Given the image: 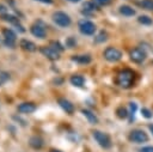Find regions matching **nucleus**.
<instances>
[{"mask_svg": "<svg viewBox=\"0 0 153 152\" xmlns=\"http://www.w3.org/2000/svg\"><path fill=\"white\" fill-rule=\"evenodd\" d=\"M6 12H7V7H6L5 5L0 4V14H1V16H2V14H6Z\"/></svg>", "mask_w": 153, "mask_h": 152, "instance_id": "32", "label": "nucleus"}, {"mask_svg": "<svg viewBox=\"0 0 153 152\" xmlns=\"http://www.w3.org/2000/svg\"><path fill=\"white\" fill-rule=\"evenodd\" d=\"M59 104H60V107H61L67 114L72 115V114L74 113V105H73L68 99H66V98H60V99H59Z\"/></svg>", "mask_w": 153, "mask_h": 152, "instance_id": "11", "label": "nucleus"}, {"mask_svg": "<svg viewBox=\"0 0 153 152\" xmlns=\"http://www.w3.org/2000/svg\"><path fill=\"white\" fill-rule=\"evenodd\" d=\"M49 152H61V151H59V150H50Z\"/></svg>", "mask_w": 153, "mask_h": 152, "instance_id": "37", "label": "nucleus"}, {"mask_svg": "<svg viewBox=\"0 0 153 152\" xmlns=\"http://www.w3.org/2000/svg\"><path fill=\"white\" fill-rule=\"evenodd\" d=\"M148 128H149V130H151V132H152V134H153V124H149V126H148Z\"/></svg>", "mask_w": 153, "mask_h": 152, "instance_id": "36", "label": "nucleus"}, {"mask_svg": "<svg viewBox=\"0 0 153 152\" xmlns=\"http://www.w3.org/2000/svg\"><path fill=\"white\" fill-rule=\"evenodd\" d=\"M116 115H117V117H120V118H126V117L128 116V111H127V109H126L124 107H118V108L116 109Z\"/></svg>", "mask_w": 153, "mask_h": 152, "instance_id": "23", "label": "nucleus"}, {"mask_svg": "<svg viewBox=\"0 0 153 152\" xmlns=\"http://www.w3.org/2000/svg\"><path fill=\"white\" fill-rule=\"evenodd\" d=\"M92 135L94 138V140L98 142V145L103 148H110L112 142H111V139L110 136L106 134V133H103L100 130H93L92 132Z\"/></svg>", "mask_w": 153, "mask_h": 152, "instance_id": "2", "label": "nucleus"}, {"mask_svg": "<svg viewBox=\"0 0 153 152\" xmlns=\"http://www.w3.org/2000/svg\"><path fill=\"white\" fill-rule=\"evenodd\" d=\"M120 13L126 16V17H131V16L135 14V10L130 6H128V5H122L120 7Z\"/></svg>", "mask_w": 153, "mask_h": 152, "instance_id": "17", "label": "nucleus"}, {"mask_svg": "<svg viewBox=\"0 0 153 152\" xmlns=\"http://www.w3.org/2000/svg\"><path fill=\"white\" fill-rule=\"evenodd\" d=\"M72 60L75 61V62H78V63H81V65H87V63H90L92 61L91 56L87 55V54L86 55H74L72 57Z\"/></svg>", "mask_w": 153, "mask_h": 152, "instance_id": "15", "label": "nucleus"}, {"mask_svg": "<svg viewBox=\"0 0 153 152\" xmlns=\"http://www.w3.org/2000/svg\"><path fill=\"white\" fill-rule=\"evenodd\" d=\"M81 113H82V115L87 118V121H88L90 123H92V124L98 123V117H97L92 111H90V110H87V109H82Z\"/></svg>", "mask_w": 153, "mask_h": 152, "instance_id": "16", "label": "nucleus"}, {"mask_svg": "<svg viewBox=\"0 0 153 152\" xmlns=\"http://www.w3.org/2000/svg\"><path fill=\"white\" fill-rule=\"evenodd\" d=\"M129 56H130V60H131L133 62H135V63H141L142 61H145L147 54H146V51H145L143 49H141V48H134V49L130 50Z\"/></svg>", "mask_w": 153, "mask_h": 152, "instance_id": "7", "label": "nucleus"}, {"mask_svg": "<svg viewBox=\"0 0 153 152\" xmlns=\"http://www.w3.org/2000/svg\"><path fill=\"white\" fill-rule=\"evenodd\" d=\"M98 5H102V6H106V5H109V4H111V1L112 0H94Z\"/></svg>", "mask_w": 153, "mask_h": 152, "instance_id": "29", "label": "nucleus"}, {"mask_svg": "<svg viewBox=\"0 0 153 152\" xmlns=\"http://www.w3.org/2000/svg\"><path fill=\"white\" fill-rule=\"evenodd\" d=\"M135 72L130 68H123L122 71H120L116 75L115 83L116 85H118L122 89H130L134 86L135 84Z\"/></svg>", "mask_w": 153, "mask_h": 152, "instance_id": "1", "label": "nucleus"}, {"mask_svg": "<svg viewBox=\"0 0 153 152\" xmlns=\"http://www.w3.org/2000/svg\"><path fill=\"white\" fill-rule=\"evenodd\" d=\"M14 26H16V29H17L19 32H24V31H25V29H24V28H23V26H22L19 23H18V24H16Z\"/></svg>", "mask_w": 153, "mask_h": 152, "instance_id": "34", "label": "nucleus"}, {"mask_svg": "<svg viewBox=\"0 0 153 152\" xmlns=\"http://www.w3.org/2000/svg\"><path fill=\"white\" fill-rule=\"evenodd\" d=\"M53 20L56 25L61 26V28H67L71 25L72 20L69 18V16L62 11H57V12H54L53 13Z\"/></svg>", "mask_w": 153, "mask_h": 152, "instance_id": "3", "label": "nucleus"}, {"mask_svg": "<svg viewBox=\"0 0 153 152\" xmlns=\"http://www.w3.org/2000/svg\"><path fill=\"white\" fill-rule=\"evenodd\" d=\"M137 5L145 10L148 11H153V0H141L137 2Z\"/></svg>", "mask_w": 153, "mask_h": 152, "instance_id": "20", "label": "nucleus"}, {"mask_svg": "<svg viewBox=\"0 0 153 152\" xmlns=\"http://www.w3.org/2000/svg\"><path fill=\"white\" fill-rule=\"evenodd\" d=\"M140 152H153V146H146L140 150Z\"/></svg>", "mask_w": 153, "mask_h": 152, "instance_id": "30", "label": "nucleus"}, {"mask_svg": "<svg viewBox=\"0 0 153 152\" xmlns=\"http://www.w3.org/2000/svg\"><path fill=\"white\" fill-rule=\"evenodd\" d=\"M36 1H39V2H43V4H51L53 0H36Z\"/></svg>", "mask_w": 153, "mask_h": 152, "instance_id": "35", "label": "nucleus"}, {"mask_svg": "<svg viewBox=\"0 0 153 152\" xmlns=\"http://www.w3.org/2000/svg\"><path fill=\"white\" fill-rule=\"evenodd\" d=\"M1 19L2 20H5V22H8V23H11V24H13V25H16V24H18L19 23V19L17 18V17H14V16H12V14H2L1 16Z\"/></svg>", "mask_w": 153, "mask_h": 152, "instance_id": "21", "label": "nucleus"}, {"mask_svg": "<svg viewBox=\"0 0 153 152\" xmlns=\"http://www.w3.org/2000/svg\"><path fill=\"white\" fill-rule=\"evenodd\" d=\"M69 80H71V84H72L73 86H76V87H81V86H84V84H85V78H84L82 75H80V74H74V75H72Z\"/></svg>", "mask_w": 153, "mask_h": 152, "instance_id": "13", "label": "nucleus"}, {"mask_svg": "<svg viewBox=\"0 0 153 152\" xmlns=\"http://www.w3.org/2000/svg\"><path fill=\"white\" fill-rule=\"evenodd\" d=\"M19 45L22 47V49H24L26 51H35L37 49V45L29 39H22L19 42Z\"/></svg>", "mask_w": 153, "mask_h": 152, "instance_id": "12", "label": "nucleus"}, {"mask_svg": "<svg viewBox=\"0 0 153 152\" xmlns=\"http://www.w3.org/2000/svg\"><path fill=\"white\" fill-rule=\"evenodd\" d=\"M29 144H30V146H31L32 148H35V150H39V148L43 146V140H42V138L35 135V136H31V138H30Z\"/></svg>", "mask_w": 153, "mask_h": 152, "instance_id": "14", "label": "nucleus"}, {"mask_svg": "<svg viewBox=\"0 0 153 152\" xmlns=\"http://www.w3.org/2000/svg\"><path fill=\"white\" fill-rule=\"evenodd\" d=\"M129 140L131 142H135V144H141V142H146L148 140V135L141 130V129H134L129 133Z\"/></svg>", "mask_w": 153, "mask_h": 152, "instance_id": "5", "label": "nucleus"}, {"mask_svg": "<svg viewBox=\"0 0 153 152\" xmlns=\"http://www.w3.org/2000/svg\"><path fill=\"white\" fill-rule=\"evenodd\" d=\"M8 79H10V74L7 72H0V85L6 83Z\"/></svg>", "mask_w": 153, "mask_h": 152, "instance_id": "26", "label": "nucleus"}, {"mask_svg": "<svg viewBox=\"0 0 153 152\" xmlns=\"http://www.w3.org/2000/svg\"><path fill=\"white\" fill-rule=\"evenodd\" d=\"M39 51H41L47 59H49V60H51V61H55V60H57V59L60 57L59 51L55 50V49L51 48V47H42V48L39 49Z\"/></svg>", "mask_w": 153, "mask_h": 152, "instance_id": "8", "label": "nucleus"}, {"mask_svg": "<svg viewBox=\"0 0 153 152\" xmlns=\"http://www.w3.org/2000/svg\"><path fill=\"white\" fill-rule=\"evenodd\" d=\"M137 22L140 24H142V25H151L153 23V19L151 17H148V16H140L137 18Z\"/></svg>", "mask_w": 153, "mask_h": 152, "instance_id": "22", "label": "nucleus"}, {"mask_svg": "<svg viewBox=\"0 0 153 152\" xmlns=\"http://www.w3.org/2000/svg\"><path fill=\"white\" fill-rule=\"evenodd\" d=\"M68 1H71V2H78V1H80V0H68Z\"/></svg>", "mask_w": 153, "mask_h": 152, "instance_id": "38", "label": "nucleus"}, {"mask_svg": "<svg viewBox=\"0 0 153 152\" xmlns=\"http://www.w3.org/2000/svg\"><path fill=\"white\" fill-rule=\"evenodd\" d=\"M129 108H130V114L134 115V113L136 110V104L135 103H129Z\"/></svg>", "mask_w": 153, "mask_h": 152, "instance_id": "31", "label": "nucleus"}, {"mask_svg": "<svg viewBox=\"0 0 153 152\" xmlns=\"http://www.w3.org/2000/svg\"><path fill=\"white\" fill-rule=\"evenodd\" d=\"M108 39V34L105 32V31H100L98 35H97V37L94 38V42L96 43H102V42H105Z\"/></svg>", "mask_w": 153, "mask_h": 152, "instance_id": "24", "label": "nucleus"}, {"mask_svg": "<svg viewBox=\"0 0 153 152\" xmlns=\"http://www.w3.org/2000/svg\"><path fill=\"white\" fill-rule=\"evenodd\" d=\"M2 36L5 37L6 41L16 42V37H17V35H16V32H14L13 30H11V29H4V30H2Z\"/></svg>", "mask_w": 153, "mask_h": 152, "instance_id": "18", "label": "nucleus"}, {"mask_svg": "<svg viewBox=\"0 0 153 152\" xmlns=\"http://www.w3.org/2000/svg\"><path fill=\"white\" fill-rule=\"evenodd\" d=\"M79 30L82 35H87V36H91L94 34L96 31V25L94 23H92L91 20H80L79 22Z\"/></svg>", "mask_w": 153, "mask_h": 152, "instance_id": "6", "label": "nucleus"}, {"mask_svg": "<svg viewBox=\"0 0 153 152\" xmlns=\"http://www.w3.org/2000/svg\"><path fill=\"white\" fill-rule=\"evenodd\" d=\"M105 60L110 61V62H117L122 59V53L121 50H118L117 48H114V47H108L104 53H103Z\"/></svg>", "mask_w": 153, "mask_h": 152, "instance_id": "4", "label": "nucleus"}, {"mask_svg": "<svg viewBox=\"0 0 153 152\" xmlns=\"http://www.w3.org/2000/svg\"><path fill=\"white\" fill-rule=\"evenodd\" d=\"M36 110V105L31 102H24L18 105V111L23 114H31Z\"/></svg>", "mask_w": 153, "mask_h": 152, "instance_id": "9", "label": "nucleus"}, {"mask_svg": "<svg viewBox=\"0 0 153 152\" xmlns=\"http://www.w3.org/2000/svg\"><path fill=\"white\" fill-rule=\"evenodd\" d=\"M82 8H84V12H93V11L98 10V6L94 5V2H92V1H86V2H84Z\"/></svg>", "mask_w": 153, "mask_h": 152, "instance_id": "19", "label": "nucleus"}, {"mask_svg": "<svg viewBox=\"0 0 153 152\" xmlns=\"http://www.w3.org/2000/svg\"><path fill=\"white\" fill-rule=\"evenodd\" d=\"M141 114H142V116H145L146 118H151V117L153 116L152 111H151L149 109H147V108H142V109H141Z\"/></svg>", "mask_w": 153, "mask_h": 152, "instance_id": "28", "label": "nucleus"}, {"mask_svg": "<svg viewBox=\"0 0 153 152\" xmlns=\"http://www.w3.org/2000/svg\"><path fill=\"white\" fill-rule=\"evenodd\" d=\"M30 31H31V34H32L33 36H36V37H38V38H44V37L47 36L45 29H44L43 26L38 25V24L32 25L31 29H30Z\"/></svg>", "mask_w": 153, "mask_h": 152, "instance_id": "10", "label": "nucleus"}, {"mask_svg": "<svg viewBox=\"0 0 153 152\" xmlns=\"http://www.w3.org/2000/svg\"><path fill=\"white\" fill-rule=\"evenodd\" d=\"M75 44H76V41H75L74 37H68V38L66 39V47L73 48V47H75Z\"/></svg>", "mask_w": 153, "mask_h": 152, "instance_id": "27", "label": "nucleus"}, {"mask_svg": "<svg viewBox=\"0 0 153 152\" xmlns=\"http://www.w3.org/2000/svg\"><path fill=\"white\" fill-rule=\"evenodd\" d=\"M50 47H51V48H54L55 50H57L59 53H60V51H62V50L65 49V47H63L59 41H51V42H50Z\"/></svg>", "mask_w": 153, "mask_h": 152, "instance_id": "25", "label": "nucleus"}, {"mask_svg": "<svg viewBox=\"0 0 153 152\" xmlns=\"http://www.w3.org/2000/svg\"><path fill=\"white\" fill-rule=\"evenodd\" d=\"M5 45H7V47H10V48H14V44H16V42H11V41H6L5 39Z\"/></svg>", "mask_w": 153, "mask_h": 152, "instance_id": "33", "label": "nucleus"}]
</instances>
